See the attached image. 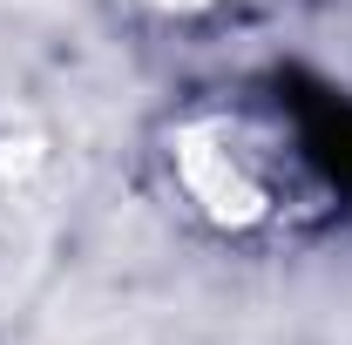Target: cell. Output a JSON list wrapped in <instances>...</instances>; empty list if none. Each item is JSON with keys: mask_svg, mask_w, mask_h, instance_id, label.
<instances>
[{"mask_svg": "<svg viewBox=\"0 0 352 345\" xmlns=\"http://www.w3.org/2000/svg\"><path fill=\"white\" fill-rule=\"evenodd\" d=\"M292 109H298V129H305V156L352 197V102L332 88H298Z\"/></svg>", "mask_w": 352, "mask_h": 345, "instance_id": "1", "label": "cell"}]
</instances>
